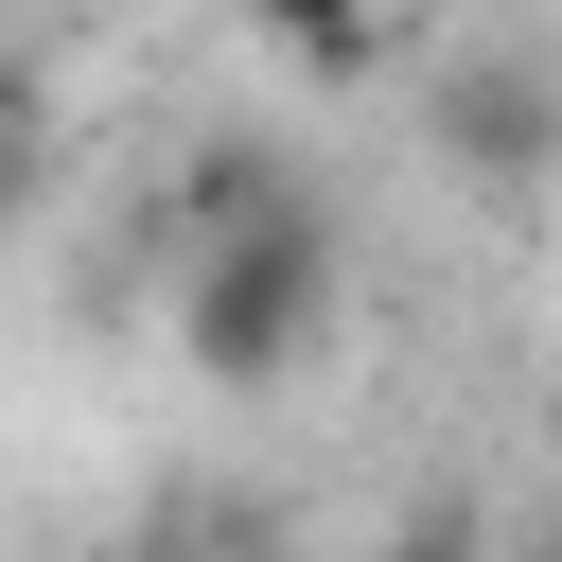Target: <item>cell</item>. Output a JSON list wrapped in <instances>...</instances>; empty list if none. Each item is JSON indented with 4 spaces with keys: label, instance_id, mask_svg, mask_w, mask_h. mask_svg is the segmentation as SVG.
Instances as JSON below:
<instances>
[{
    "label": "cell",
    "instance_id": "obj_1",
    "mask_svg": "<svg viewBox=\"0 0 562 562\" xmlns=\"http://www.w3.org/2000/svg\"><path fill=\"white\" fill-rule=\"evenodd\" d=\"M334 299H351V246H334V211L281 176V158H211L193 176V263H176V351H193V386H228V404H281L316 351H334Z\"/></svg>",
    "mask_w": 562,
    "mask_h": 562
},
{
    "label": "cell",
    "instance_id": "obj_2",
    "mask_svg": "<svg viewBox=\"0 0 562 562\" xmlns=\"http://www.w3.org/2000/svg\"><path fill=\"white\" fill-rule=\"evenodd\" d=\"M422 140H439L457 193H562V53H544V35H474V53H439Z\"/></svg>",
    "mask_w": 562,
    "mask_h": 562
},
{
    "label": "cell",
    "instance_id": "obj_3",
    "mask_svg": "<svg viewBox=\"0 0 562 562\" xmlns=\"http://www.w3.org/2000/svg\"><path fill=\"white\" fill-rule=\"evenodd\" d=\"M246 18H263V53H299V70H369L404 0H246Z\"/></svg>",
    "mask_w": 562,
    "mask_h": 562
},
{
    "label": "cell",
    "instance_id": "obj_4",
    "mask_svg": "<svg viewBox=\"0 0 562 562\" xmlns=\"http://www.w3.org/2000/svg\"><path fill=\"white\" fill-rule=\"evenodd\" d=\"M18 211H35V123L0 105V246H18Z\"/></svg>",
    "mask_w": 562,
    "mask_h": 562
}]
</instances>
